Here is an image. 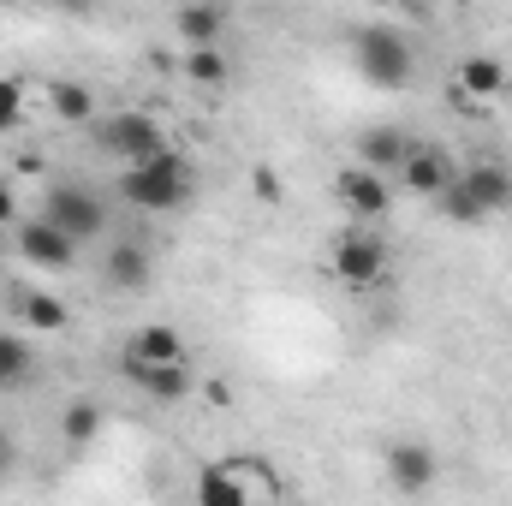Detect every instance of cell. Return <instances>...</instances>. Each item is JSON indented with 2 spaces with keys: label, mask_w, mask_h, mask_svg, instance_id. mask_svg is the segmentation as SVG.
Wrapping results in <instances>:
<instances>
[{
  "label": "cell",
  "mask_w": 512,
  "mask_h": 506,
  "mask_svg": "<svg viewBox=\"0 0 512 506\" xmlns=\"http://www.w3.org/2000/svg\"><path fill=\"white\" fill-rule=\"evenodd\" d=\"M6 304L18 310V334H60L72 322V310L60 298H48V292H12Z\"/></svg>",
  "instance_id": "5bb4252c"
},
{
  "label": "cell",
  "mask_w": 512,
  "mask_h": 506,
  "mask_svg": "<svg viewBox=\"0 0 512 506\" xmlns=\"http://www.w3.org/2000/svg\"><path fill=\"white\" fill-rule=\"evenodd\" d=\"M173 30H179L185 48H221L227 12H221V6H179V12H173Z\"/></svg>",
  "instance_id": "e0dca14e"
},
{
  "label": "cell",
  "mask_w": 512,
  "mask_h": 506,
  "mask_svg": "<svg viewBox=\"0 0 512 506\" xmlns=\"http://www.w3.org/2000/svg\"><path fill=\"white\" fill-rule=\"evenodd\" d=\"M18 256L36 262V268H48V274H66V268L78 262V245H72L66 233H54L48 221H24V227H18Z\"/></svg>",
  "instance_id": "9c48e42d"
},
{
  "label": "cell",
  "mask_w": 512,
  "mask_h": 506,
  "mask_svg": "<svg viewBox=\"0 0 512 506\" xmlns=\"http://www.w3.org/2000/svg\"><path fill=\"white\" fill-rule=\"evenodd\" d=\"M18 120H24V84L0 78V131H18Z\"/></svg>",
  "instance_id": "603a6c76"
},
{
  "label": "cell",
  "mask_w": 512,
  "mask_h": 506,
  "mask_svg": "<svg viewBox=\"0 0 512 506\" xmlns=\"http://www.w3.org/2000/svg\"><path fill=\"white\" fill-rule=\"evenodd\" d=\"M48 108H54V120L84 126V120L96 114V96H90V84H54V90H48Z\"/></svg>",
  "instance_id": "44dd1931"
},
{
  "label": "cell",
  "mask_w": 512,
  "mask_h": 506,
  "mask_svg": "<svg viewBox=\"0 0 512 506\" xmlns=\"http://www.w3.org/2000/svg\"><path fill=\"white\" fill-rule=\"evenodd\" d=\"M459 185H465V197H471L483 215L512 209V173L507 167H471V173H459Z\"/></svg>",
  "instance_id": "9a60e30c"
},
{
  "label": "cell",
  "mask_w": 512,
  "mask_h": 506,
  "mask_svg": "<svg viewBox=\"0 0 512 506\" xmlns=\"http://www.w3.org/2000/svg\"><path fill=\"white\" fill-rule=\"evenodd\" d=\"M411 149H417V137H411V131H399V126H370L364 137H358V155H364V167H370V173H399Z\"/></svg>",
  "instance_id": "8fae6325"
},
{
  "label": "cell",
  "mask_w": 512,
  "mask_h": 506,
  "mask_svg": "<svg viewBox=\"0 0 512 506\" xmlns=\"http://www.w3.org/2000/svg\"><path fill=\"white\" fill-rule=\"evenodd\" d=\"M334 274H340V286H376L387 274V245L376 233H340L334 239Z\"/></svg>",
  "instance_id": "5b68a950"
},
{
  "label": "cell",
  "mask_w": 512,
  "mask_h": 506,
  "mask_svg": "<svg viewBox=\"0 0 512 506\" xmlns=\"http://www.w3.org/2000/svg\"><path fill=\"white\" fill-rule=\"evenodd\" d=\"M36 370V352L24 334H0V387H24Z\"/></svg>",
  "instance_id": "ffe728a7"
},
{
  "label": "cell",
  "mask_w": 512,
  "mask_h": 506,
  "mask_svg": "<svg viewBox=\"0 0 512 506\" xmlns=\"http://www.w3.org/2000/svg\"><path fill=\"white\" fill-rule=\"evenodd\" d=\"M42 221H48L54 233H66L72 245H84V239H102L108 209H102L96 191H84V185H54L48 203H42Z\"/></svg>",
  "instance_id": "277c9868"
},
{
  "label": "cell",
  "mask_w": 512,
  "mask_h": 506,
  "mask_svg": "<svg viewBox=\"0 0 512 506\" xmlns=\"http://www.w3.org/2000/svg\"><path fill=\"white\" fill-rule=\"evenodd\" d=\"M126 370H161V364H185V346H179V334L167 328V322H143L137 334L126 340V358H120Z\"/></svg>",
  "instance_id": "30bf717a"
},
{
  "label": "cell",
  "mask_w": 512,
  "mask_h": 506,
  "mask_svg": "<svg viewBox=\"0 0 512 506\" xmlns=\"http://www.w3.org/2000/svg\"><path fill=\"white\" fill-rule=\"evenodd\" d=\"M459 96L465 102H495L507 96V66L495 54H465L459 60Z\"/></svg>",
  "instance_id": "4fadbf2b"
},
{
  "label": "cell",
  "mask_w": 512,
  "mask_h": 506,
  "mask_svg": "<svg viewBox=\"0 0 512 506\" xmlns=\"http://www.w3.org/2000/svg\"><path fill=\"white\" fill-rule=\"evenodd\" d=\"M251 185L262 191V203H280V179H274V167H256V173H251Z\"/></svg>",
  "instance_id": "cb8c5ba5"
},
{
  "label": "cell",
  "mask_w": 512,
  "mask_h": 506,
  "mask_svg": "<svg viewBox=\"0 0 512 506\" xmlns=\"http://www.w3.org/2000/svg\"><path fill=\"white\" fill-rule=\"evenodd\" d=\"M6 471H12V441L0 435V477H6Z\"/></svg>",
  "instance_id": "484cf974"
},
{
  "label": "cell",
  "mask_w": 512,
  "mask_h": 506,
  "mask_svg": "<svg viewBox=\"0 0 512 506\" xmlns=\"http://www.w3.org/2000/svg\"><path fill=\"white\" fill-rule=\"evenodd\" d=\"M197 506H251V489H245V459L209 465V471L197 477Z\"/></svg>",
  "instance_id": "7c38bea8"
},
{
  "label": "cell",
  "mask_w": 512,
  "mask_h": 506,
  "mask_svg": "<svg viewBox=\"0 0 512 506\" xmlns=\"http://www.w3.org/2000/svg\"><path fill=\"white\" fill-rule=\"evenodd\" d=\"M435 477H441L435 447H423V441H393V447H387V483H393L399 495H423Z\"/></svg>",
  "instance_id": "ba28073f"
},
{
  "label": "cell",
  "mask_w": 512,
  "mask_h": 506,
  "mask_svg": "<svg viewBox=\"0 0 512 506\" xmlns=\"http://www.w3.org/2000/svg\"><path fill=\"white\" fill-rule=\"evenodd\" d=\"M102 280H108L114 292H143V286H149V251L131 245V239H120V245L108 251V262H102Z\"/></svg>",
  "instance_id": "2e32d148"
},
{
  "label": "cell",
  "mask_w": 512,
  "mask_h": 506,
  "mask_svg": "<svg viewBox=\"0 0 512 506\" xmlns=\"http://www.w3.org/2000/svg\"><path fill=\"white\" fill-rule=\"evenodd\" d=\"M185 78H191L197 90H221V84L233 78V66H227L221 48H185Z\"/></svg>",
  "instance_id": "d6986e66"
},
{
  "label": "cell",
  "mask_w": 512,
  "mask_h": 506,
  "mask_svg": "<svg viewBox=\"0 0 512 506\" xmlns=\"http://www.w3.org/2000/svg\"><path fill=\"white\" fill-rule=\"evenodd\" d=\"M352 54H358V72L376 84V90H405L417 78V54L411 42L393 30V24H364L352 36Z\"/></svg>",
  "instance_id": "7a4b0ae2"
},
{
  "label": "cell",
  "mask_w": 512,
  "mask_h": 506,
  "mask_svg": "<svg viewBox=\"0 0 512 506\" xmlns=\"http://www.w3.org/2000/svg\"><path fill=\"white\" fill-rule=\"evenodd\" d=\"M60 435H66V441H78V447H84V441H96V435H102V405L72 399V405L60 411Z\"/></svg>",
  "instance_id": "7402d4cb"
},
{
  "label": "cell",
  "mask_w": 512,
  "mask_h": 506,
  "mask_svg": "<svg viewBox=\"0 0 512 506\" xmlns=\"http://www.w3.org/2000/svg\"><path fill=\"white\" fill-rule=\"evenodd\" d=\"M126 370V364H120ZM131 387L137 393H149V399H161V405H173V399H185L197 381H191V364H161V370H126Z\"/></svg>",
  "instance_id": "ac0fdd59"
},
{
  "label": "cell",
  "mask_w": 512,
  "mask_h": 506,
  "mask_svg": "<svg viewBox=\"0 0 512 506\" xmlns=\"http://www.w3.org/2000/svg\"><path fill=\"white\" fill-rule=\"evenodd\" d=\"M334 197H340V209H352L358 221H376V215H387V203H393L387 179H382V173H370L364 161L334 173Z\"/></svg>",
  "instance_id": "52a82bcc"
},
{
  "label": "cell",
  "mask_w": 512,
  "mask_h": 506,
  "mask_svg": "<svg viewBox=\"0 0 512 506\" xmlns=\"http://www.w3.org/2000/svg\"><path fill=\"white\" fill-rule=\"evenodd\" d=\"M96 143H102V155H114V161H126V167H143V161H155V155H167V131L155 114H114V120H102L96 126Z\"/></svg>",
  "instance_id": "3957f363"
},
{
  "label": "cell",
  "mask_w": 512,
  "mask_h": 506,
  "mask_svg": "<svg viewBox=\"0 0 512 506\" xmlns=\"http://www.w3.org/2000/svg\"><path fill=\"white\" fill-rule=\"evenodd\" d=\"M191 191H197V179H191V161H185L179 149H167V155H155V161H143V167H126V173H120V197H126L131 209H143V215L185 209Z\"/></svg>",
  "instance_id": "6da1fadb"
},
{
  "label": "cell",
  "mask_w": 512,
  "mask_h": 506,
  "mask_svg": "<svg viewBox=\"0 0 512 506\" xmlns=\"http://www.w3.org/2000/svg\"><path fill=\"white\" fill-rule=\"evenodd\" d=\"M18 221V197H12V185H0V227H12Z\"/></svg>",
  "instance_id": "d4e9b609"
},
{
  "label": "cell",
  "mask_w": 512,
  "mask_h": 506,
  "mask_svg": "<svg viewBox=\"0 0 512 506\" xmlns=\"http://www.w3.org/2000/svg\"><path fill=\"white\" fill-rule=\"evenodd\" d=\"M453 179H459V167H453V155L435 149V143H417V149L405 155V167H399V191H405V197H441Z\"/></svg>",
  "instance_id": "8992f818"
}]
</instances>
